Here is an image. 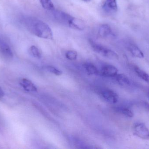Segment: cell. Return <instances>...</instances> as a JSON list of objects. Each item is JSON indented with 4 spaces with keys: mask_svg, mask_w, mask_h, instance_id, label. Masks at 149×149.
I'll use <instances>...</instances> for the list:
<instances>
[{
    "mask_svg": "<svg viewBox=\"0 0 149 149\" xmlns=\"http://www.w3.org/2000/svg\"><path fill=\"white\" fill-rule=\"evenodd\" d=\"M24 22L28 29L36 36L46 39L53 38V32L51 29L42 21L33 17H28L24 20Z\"/></svg>",
    "mask_w": 149,
    "mask_h": 149,
    "instance_id": "1",
    "label": "cell"
},
{
    "mask_svg": "<svg viewBox=\"0 0 149 149\" xmlns=\"http://www.w3.org/2000/svg\"><path fill=\"white\" fill-rule=\"evenodd\" d=\"M89 42L92 49L96 53L110 59H119L118 54L114 51L100 44L97 43L91 39L89 40Z\"/></svg>",
    "mask_w": 149,
    "mask_h": 149,
    "instance_id": "2",
    "label": "cell"
},
{
    "mask_svg": "<svg viewBox=\"0 0 149 149\" xmlns=\"http://www.w3.org/2000/svg\"><path fill=\"white\" fill-rule=\"evenodd\" d=\"M134 133L135 135L141 139L149 140V129L143 123H136L134 127Z\"/></svg>",
    "mask_w": 149,
    "mask_h": 149,
    "instance_id": "3",
    "label": "cell"
},
{
    "mask_svg": "<svg viewBox=\"0 0 149 149\" xmlns=\"http://www.w3.org/2000/svg\"><path fill=\"white\" fill-rule=\"evenodd\" d=\"M0 53L6 59L13 58V53L11 48L7 43L2 40H0Z\"/></svg>",
    "mask_w": 149,
    "mask_h": 149,
    "instance_id": "4",
    "label": "cell"
},
{
    "mask_svg": "<svg viewBox=\"0 0 149 149\" xmlns=\"http://www.w3.org/2000/svg\"><path fill=\"white\" fill-rule=\"evenodd\" d=\"M101 94L104 99L112 104L117 103L119 97L116 93L109 89L103 90L101 92Z\"/></svg>",
    "mask_w": 149,
    "mask_h": 149,
    "instance_id": "5",
    "label": "cell"
},
{
    "mask_svg": "<svg viewBox=\"0 0 149 149\" xmlns=\"http://www.w3.org/2000/svg\"><path fill=\"white\" fill-rule=\"evenodd\" d=\"M102 8L107 13H115L118 10L116 0H104L102 4Z\"/></svg>",
    "mask_w": 149,
    "mask_h": 149,
    "instance_id": "6",
    "label": "cell"
},
{
    "mask_svg": "<svg viewBox=\"0 0 149 149\" xmlns=\"http://www.w3.org/2000/svg\"><path fill=\"white\" fill-rule=\"evenodd\" d=\"M118 69L112 65H106L102 68V75L107 78L115 77L118 74Z\"/></svg>",
    "mask_w": 149,
    "mask_h": 149,
    "instance_id": "7",
    "label": "cell"
},
{
    "mask_svg": "<svg viewBox=\"0 0 149 149\" xmlns=\"http://www.w3.org/2000/svg\"><path fill=\"white\" fill-rule=\"evenodd\" d=\"M55 17L58 21L68 26L74 17L70 14L61 11L56 12Z\"/></svg>",
    "mask_w": 149,
    "mask_h": 149,
    "instance_id": "8",
    "label": "cell"
},
{
    "mask_svg": "<svg viewBox=\"0 0 149 149\" xmlns=\"http://www.w3.org/2000/svg\"><path fill=\"white\" fill-rule=\"evenodd\" d=\"M20 85L25 91L29 92H36L37 91V88L35 84L30 80L26 78H22L19 81Z\"/></svg>",
    "mask_w": 149,
    "mask_h": 149,
    "instance_id": "9",
    "label": "cell"
},
{
    "mask_svg": "<svg viewBox=\"0 0 149 149\" xmlns=\"http://www.w3.org/2000/svg\"><path fill=\"white\" fill-rule=\"evenodd\" d=\"M127 49L131 55L139 59H142L144 57L143 52L136 45L133 43L128 44Z\"/></svg>",
    "mask_w": 149,
    "mask_h": 149,
    "instance_id": "10",
    "label": "cell"
},
{
    "mask_svg": "<svg viewBox=\"0 0 149 149\" xmlns=\"http://www.w3.org/2000/svg\"><path fill=\"white\" fill-rule=\"evenodd\" d=\"M69 27L77 30L82 31L85 29V24L81 19L73 17Z\"/></svg>",
    "mask_w": 149,
    "mask_h": 149,
    "instance_id": "11",
    "label": "cell"
},
{
    "mask_svg": "<svg viewBox=\"0 0 149 149\" xmlns=\"http://www.w3.org/2000/svg\"><path fill=\"white\" fill-rule=\"evenodd\" d=\"M112 30L111 27L109 24H105L100 26L99 29V35L102 38H106L112 34Z\"/></svg>",
    "mask_w": 149,
    "mask_h": 149,
    "instance_id": "12",
    "label": "cell"
},
{
    "mask_svg": "<svg viewBox=\"0 0 149 149\" xmlns=\"http://www.w3.org/2000/svg\"><path fill=\"white\" fill-rule=\"evenodd\" d=\"M117 82L122 86H129L130 85L129 78L124 74H117L115 77Z\"/></svg>",
    "mask_w": 149,
    "mask_h": 149,
    "instance_id": "13",
    "label": "cell"
},
{
    "mask_svg": "<svg viewBox=\"0 0 149 149\" xmlns=\"http://www.w3.org/2000/svg\"><path fill=\"white\" fill-rule=\"evenodd\" d=\"M134 70L136 75L141 79L143 81L149 85V74L147 73L146 71L142 70L141 68L138 66H136L134 67Z\"/></svg>",
    "mask_w": 149,
    "mask_h": 149,
    "instance_id": "14",
    "label": "cell"
},
{
    "mask_svg": "<svg viewBox=\"0 0 149 149\" xmlns=\"http://www.w3.org/2000/svg\"><path fill=\"white\" fill-rule=\"evenodd\" d=\"M83 66L86 72L89 75H97L99 73L98 69L92 63H85Z\"/></svg>",
    "mask_w": 149,
    "mask_h": 149,
    "instance_id": "15",
    "label": "cell"
},
{
    "mask_svg": "<svg viewBox=\"0 0 149 149\" xmlns=\"http://www.w3.org/2000/svg\"><path fill=\"white\" fill-rule=\"evenodd\" d=\"M40 3L43 8L46 10H54L55 5L52 0H40Z\"/></svg>",
    "mask_w": 149,
    "mask_h": 149,
    "instance_id": "16",
    "label": "cell"
},
{
    "mask_svg": "<svg viewBox=\"0 0 149 149\" xmlns=\"http://www.w3.org/2000/svg\"><path fill=\"white\" fill-rule=\"evenodd\" d=\"M116 110L127 117L133 118L134 116V113L133 111L128 108L123 107H118L116 108Z\"/></svg>",
    "mask_w": 149,
    "mask_h": 149,
    "instance_id": "17",
    "label": "cell"
},
{
    "mask_svg": "<svg viewBox=\"0 0 149 149\" xmlns=\"http://www.w3.org/2000/svg\"><path fill=\"white\" fill-rule=\"evenodd\" d=\"M29 52L31 56L36 58H40L42 57L39 49L35 45H32L30 47Z\"/></svg>",
    "mask_w": 149,
    "mask_h": 149,
    "instance_id": "18",
    "label": "cell"
},
{
    "mask_svg": "<svg viewBox=\"0 0 149 149\" xmlns=\"http://www.w3.org/2000/svg\"><path fill=\"white\" fill-rule=\"evenodd\" d=\"M65 56L67 59L70 60H74L77 59L78 53L75 51L70 50L66 52Z\"/></svg>",
    "mask_w": 149,
    "mask_h": 149,
    "instance_id": "19",
    "label": "cell"
},
{
    "mask_svg": "<svg viewBox=\"0 0 149 149\" xmlns=\"http://www.w3.org/2000/svg\"><path fill=\"white\" fill-rule=\"evenodd\" d=\"M46 69L48 71L54 75H56V76H60L63 73L62 71L54 66H46Z\"/></svg>",
    "mask_w": 149,
    "mask_h": 149,
    "instance_id": "20",
    "label": "cell"
},
{
    "mask_svg": "<svg viewBox=\"0 0 149 149\" xmlns=\"http://www.w3.org/2000/svg\"><path fill=\"white\" fill-rule=\"evenodd\" d=\"M4 92L3 90L0 87V99H1L4 96Z\"/></svg>",
    "mask_w": 149,
    "mask_h": 149,
    "instance_id": "21",
    "label": "cell"
},
{
    "mask_svg": "<svg viewBox=\"0 0 149 149\" xmlns=\"http://www.w3.org/2000/svg\"><path fill=\"white\" fill-rule=\"evenodd\" d=\"M82 1L86 2H90L91 0H82Z\"/></svg>",
    "mask_w": 149,
    "mask_h": 149,
    "instance_id": "22",
    "label": "cell"
}]
</instances>
